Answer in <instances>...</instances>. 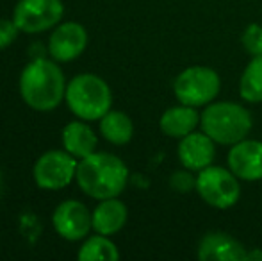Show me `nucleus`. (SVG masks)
<instances>
[{
	"label": "nucleus",
	"instance_id": "8",
	"mask_svg": "<svg viewBox=\"0 0 262 261\" xmlns=\"http://www.w3.org/2000/svg\"><path fill=\"white\" fill-rule=\"evenodd\" d=\"M61 0H20L14 7L13 20L21 32H41L54 27L62 18Z\"/></svg>",
	"mask_w": 262,
	"mask_h": 261
},
{
	"label": "nucleus",
	"instance_id": "3",
	"mask_svg": "<svg viewBox=\"0 0 262 261\" xmlns=\"http://www.w3.org/2000/svg\"><path fill=\"white\" fill-rule=\"evenodd\" d=\"M200 127L217 145L232 147L248 138L253 127L252 113L243 104L230 101L210 102L200 116Z\"/></svg>",
	"mask_w": 262,
	"mask_h": 261
},
{
	"label": "nucleus",
	"instance_id": "15",
	"mask_svg": "<svg viewBox=\"0 0 262 261\" xmlns=\"http://www.w3.org/2000/svg\"><path fill=\"white\" fill-rule=\"evenodd\" d=\"M127 206L116 197L104 198L100 204L95 208L91 213V220H93V229L98 234H105V236H113V234L120 233L123 226L127 224Z\"/></svg>",
	"mask_w": 262,
	"mask_h": 261
},
{
	"label": "nucleus",
	"instance_id": "11",
	"mask_svg": "<svg viewBox=\"0 0 262 261\" xmlns=\"http://www.w3.org/2000/svg\"><path fill=\"white\" fill-rule=\"evenodd\" d=\"M248 249L232 234L210 231L198 242L196 256L200 261H245Z\"/></svg>",
	"mask_w": 262,
	"mask_h": 261
},
{
	"label": "nucleus",
	"instance_id": "14",
	"mask_svg": "<svg viewBox=\"0 0 262 261\" xmlns=\"http://www.w3.org/2000/svg\"><path fill=\"white\" fill-rule=\"evenodd\" d=\"M200 116L202 113H198V108H193V106H171L161 115L159 127L169 138L182 139L184 136L196 131V127L200 126Z\"/></svg>",
	"mask_w": 262,
	"mask_h": 261
},
{
	"label": "nucleus",
	"instance_id": "10",
	"mask_svg": "<svg viewBox=\"0 0 262 261\" xmlns=\"http://www.w3.org/2000/svg\"><path fill=\"white\" fill-rule=\"evenodd\" d=\"M227 167L241 181H262V142L245 138L232 145L227 154Z\"/></svg>",
	"mask_w": 262,
	"mask_h": 261
},
{
	"label": "nucleus",
	"instance_id": "7",
	"mask_svg": "<svg viewBox=\"0 0 262 261\" xmlns=\"http://www.w3.org/2000/svg\"><path fill=\"white\" fill-rule=\"evenodd\" d=\"M75 156L68 150H49L34 165V181L43 190H62L75 179L77 174Z\"/></svg>",
	"mask_w": 262,
	"mask_h": 261
},
{
	"label": "nucleus",
	"instance_id": "16",
	"mask_svg": "<svg viewBox=\"0 0 262 261\" xmlns=\"http://www.w3.org/2000/svg\"><path fill=\"white\" fill-rule=\"evenodd\" d=\"M62 147L72 156L82 159L97 152V134L90 126H86L80 120H75L62 129Z\"/></svg>",
	"mask_w": 262,
	"mask_h": 261
},
{
	"label": "nucleus",
	"instance_id": "1",
	"mask_svg": "<svg viewBox=\"0 0 262 261\" xmlns=\"http://www.w3.org/2000/svg\"><path fill=\"white\" fill-rule=\"evenodd\" d=\"M75 179L86 195L104 200L123 192L128 183V168L114 154L93 152L79 161Z\"/></svg>",
	"mask_w": 262,
	"mask_h": 261
},
{
	"label": "nucleus",
	"instance_id": "6",
	"mask_svg": "<svg viewBox=\"0 0 262 261\" xmlns=\"http://www.w3.org/2000/svg\"><path fill=\"white\" fill-rule=\"evenodd\" d=\"M241 179L230 168L209 165L196 172V193L202 200L214 209H230L241 198Z\"/></svg>",
	"mask_w": 262,
	"mask_h": 261
},
{
	"label": "nucleus",
	"instance_id": "18",
	"mask_svg": "<svg viewBox=\"0 0 262 261\" xmlns=\"http://www.w3.org/2000/svg\"><path fill=\"white\" fill-rule=\"evenodd\" d=\"M239 95L245 102H262V56L252 57L239 79Z\"/></svg>",
	"mask_w": 262,
	"mask_h": 261
},
{
	"label": "nucleus",
	"instance_id": "13",
	"mask_svg": "<svg viewBox=\"0 0 262 261\" xmlns=\"http://www.w3.org/2000/svg\"><path fill=\"white\" fill-rule=\"evenodd\" d=\"M88 45V32L77 22L59 25L49 39V52L55 61L68 63L84 52Z\"/></svg>",
	"mask_w": 262,
	"mask_h": 261
},
{
	"label": "nucleus",
	"instance_id": "23",
	"mask_svg": "<svg viewBox=\"0 0 262 261\" xmlns=\"http://www.w3.org/2000/svg\"><path fill=\"white\" fill-rule=\"evenodd\" d=\"M245 261H262V249H252V251H248Z\"/></svg>",
	"mask_w": 262,
	"mask_h": 261
},
{
	"label": "nucleus",
	"instance_id": "21",
	"mask_svg": "<svg viewBox=\"0 0 262 261\" xmlns=\"http://www.w3.org/2000/svg\"><path fill=\"white\" fill-rule=\"evenodd\" d=\"M169 186H171V190L177 193L196 192V175L193 174V170H187V168L173 172V174L169 175Z\"/></svg>",
	"mask_w": 262,
	"mask_h": 261
},
{
	"label": "nucleus",
	"instance_id": "4",
	"mask_svg": "<svg viewBox=\"0 0 262 261\" xmlns=\"http://www.w3.org/2000/svg\"><path fill=\"white\" fill-rule=\"evenodd\" d=\"M66 104L75 116L88 122L100 120L111 111L113 93L109 84L95 73H80L66 86Z\"/></svg>",
	"mask_w": 262,
	"mask_h": 261
},
{
	"label": "nucleus",
	"instance_id": "20",
	"mask_svg": "<svg viewBox=\"0 0 262 261\" xmlns=\"http://www.w3.org/2000/svg\"><path fill=\"white\" fill-rule=\"evenodd\" d=\"M241 45L245 52H248L252 57L262 56V25L253 22L246 25L241 34Z\"/></svg>",
	"mask_w": 262,
	"mask_h": 261
},
{
	"label": "nucleus",
	"instance_id": "5",
	"mask_svg": "<svg viewBox=\"0 0 262 261\" xmlns=\"http://www.w3.org/2000/svg\"><path fill=\"white\" fill-rule=\"evenodd\" d=\"M221 90L220 73L210 66L194 65L182 70L173 83V93L180 104L205 108L216 101Z\"/></svg>",
	"mask_w": 262,
	"mask_h": 261
},
{
	"label": "nucleus",
	"instance_id": "17",
	"mask_svg": "<svg viewBox=\"0 0 262 261\" xmlns=\"http://www.w3.org/2000/svg\"><path fill=\"white\" fill-rule=\"evenodd\" d=\"M100 132L109 143L125 145L134 136V124L123 111H107L100 118Z\"/></svg>",
	"mask_w": 262,
	"mask_h": 261
},
{
	"label": "nucleus",
	"instance_id": "2",
	"mask_svg": "<svg viewBox=\"0 0 262 261\" xmlns=\"http://www.w3.org/2000/svg\"><path fill=\"white\" fill-rule=\"evenodd\" d=\"M20 95L36 111L55 109L66 95V83L61 68L49 59H34L20 75Z\"/></svg>",
	"mask_w": 262,
	"mask_h": 261
},
{
	"label": "nucleus",
	"instance_id": "12",
	"mask_svg": "<svg viewBox=\"0 0 262 261\" xmlns=\"http://www.w3.org/2000/svg\"><path fill=\"white\" fill-rule=\"evenodd\" d=\"M216 145L217 143L209 134H205L204 131H193L191 134L184 136L179 142L177 156H179V161L182 163L184 168L200 172L214 163Z\"/></svg>",
	"mask_w": 262,
	"mask_h": 261
},
{
	"label": "nucleus",
	"instance_id": "19",
	"mask_svg": "<svg viewBox=\"0 0 262 261\" xmlns=\"http://www.w3.org/2000/svg\"><path fill=\"white\" fill-rule=\"evenodd\" d=\"M77 258L80 261H116L120 259V251L109 240V236L97 233L84 242Z\"/></svg>",
	"mask_w": 262,
	"mask_h": 261
},
{
	"label": "nucleus",
	"instance_id": "9",
	"mask_svg": "<svg viewBox=\"0 0 262 261\" xmlns=\"http://www.w3.org/2000/svg\"><path fill=\"white\" fill-rule=\"evenodd\" d=\"M54 229L64 240H82L90 229H93V220L88 208L79 200H64L55 208L52 215Z\"/></svg>",
	"mask_w": 262,
	"mask_h": 261
},
{
	"label": "nucleus",
	"instance_id": "24",
	"mask_svg": "<svg viewBox=\"0 0 262 261\" xmlns=\"http://www.w3.org/2000/svg\"><path fill=\"white\" fill-rule=\"evenodd\" d=\"M0 188H2V179H0Z\"/></svg>",
	"mask_w": 262,
	"mask_h": 261
},
{
	"label": "nucleus",
	"instance_id": "22",
	"mask_svg": "<svg viewBox=\"0 0 262 261\" xmlns=\"http://www.w3.org/2000/svg\"><path fill=\"white\" fill-rule=\"evenodd\" d=\"M18 25L14 24V20H7V18H0V50H4L6 47H9L11 43L16 39Z\"/></svg>",
	"mask_w": 262,
	"mask_h": 261
}]
</instances>
